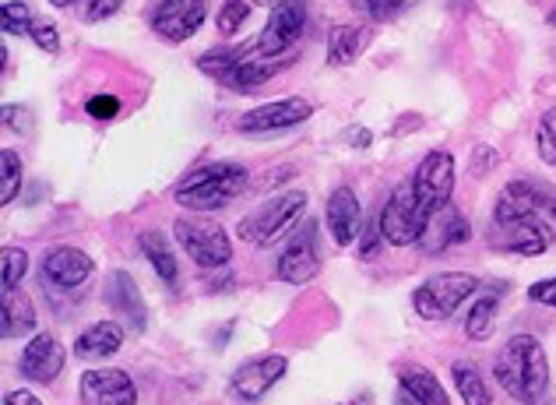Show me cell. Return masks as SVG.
<instances>
[{"label":"cell","mask_w":556,"mask_h":405,"mask_svg":"<svg viewBox=\"0 0 556 405\" xmlns=\"http://www.w3.org/2000/svg\"><path fill=\"white\" fill-rule=\"evenodd\" d=\"M493 374H496V384L521 405L543 402L549 388V364L535 336H510L501 345V353H496Z\"/></svg>","instance_id":"6da1fadb"},{"label":"cell","mask_w":556,"mask_h":405,"mask_svg":"<svg viewBox=\"0 0 556 405\" xmlns=\"http://www.w3.org/2000/svg\"><path fill=\"white\" fill-rule=\"evenodd\" d=\"M247 183H251V173L240 163H204L198 169H190L187 177L173 187V201L187 212H218L229 208L237 201Z\"/></svg>","instance_id":"7a4b0ae2"},{"label":"cell","mask_w":556,"mask_h":405,"mask_svg":"<svg viewBox=\"0 0 556 405\" xmlns=\"http://www.w3.org/2000/svg\"><path fill=\"white\" fill-rule=\"evenodd\" d=\"M549 226L539 215L525 212L510 198L501 194L490 219V248L501 254H521V257H539L549 251Z\"/></svg>","instance_id":"3957f363"},{"label":"cell","mask_w":556,"mask_h":405,"mask_svg":"<svg viewBox=\"0 0 556 405\" xmlns=\"http://www.w3.org/2000/svg\"><path fill=\"white\" fill-rule=\"evenodd\" d=\"M306 215V194L303 191H286L265 205H257L247 219H240V237L254 248H271L275 240H282L289 229H296Z\"/></svg>","instance_id":"277c9868"},{"label":"cell","mask_w":556,"mask_h":405,"mask_svg":"<svg viewBox=\"0 0 556 405\" xmlns=\"http://www.w3.org/2000/svg\"><path fill=\"white\" fill-rule=\"evenodd\" d=\"M479 293V279L468 271H441L430 275L416 293H413V307L422 321H447L468 296Z\"/></svg>","instance_id":"5b68a950"},{"label":"cell","mask_w":556,"mask_h":405,"mask_svg":"<svg viewBox=\"0 0 556 405\" xmlns=\"http://www.w3.org/2000/svg\"><path fill=\"white\" fill-rule=\"evenodd\" d=\"M173 237L184 248V254L198 268H226L232 257V240L218 223L201 219V215H180L173 223Z\"/></svg>","instance_id":"8992f818"},{"label":"cell","mask_w":556,"mask_h":405,"mask_svg":"<svg viewBox=\"0 0 556 405\" xmlns=\"http://www.w3.org/2000/svg\"><path fill=\"white\" fill-rule=\"evenodd\" d=\"M380 229H384V240L391 243V248H408V243L422 240L427 215H422V208H419L413 180H402L391 191L388 205L380 208Z\"/></svg>","instance_id":"52a82bcc"},{"label":"cell","mask_w":556,"mask_h":405,"mask_svg":"<svg viewBox=\"0 0 556 405\" xmlns=\"http://www.w3.org/2000/svg\"><path fill=\"white\" fill-rule=\"evenodd\" d=\"M408 180H413L419 208H422V215H427V223H430V215L437 208H444L447 201H451V194H455V155L441 152V149L430 152L416 166V173Z\"/></svg>","instance_id":"ba28073f"},{"label":"cell","mask_w":556,"mask_h":405,"mask_svg":"<svg viewBox=\"0 0 556 405\" xmlns=\"http://www.w3.org/2000/svg\"><path fill=\"white\" fill-rule=\"evenodd\" d=\"M286 370H289V359L278 353L247 359V364L237 367V374L229 378V398L240 405H257L278 381L286 378Z\"/></svg>","instance_id":"9c48e42d"},{"label":"cell","mask_w":556,"mask_h":405,"mask_svg":"<svg viewBox=\"0 0 556 405\" xmlns=\"http://www.w3.org/2000/svg\"><path fill=\"white\" fill-rule=\"evenodd\" d=\"M303 28H306V4L303 0H278V4L271 8L268 25L261 28L254 50L261 56H289V50L300 42Z\"/></svg>","instance_id":"30bf717a"},{"label":"cell","mask_w":556,"mask_h":405,"mask_svg":"<svg viewBox=\"0 0 556 405\" xmlns=\"http://www.w3.org/2000/svg\"><path fill=\"white\" fill-rule=\"evenodd\" d=\"M275 275L289 286H306L320 275V248H317V223H306L296 237L278 254Z\"/></svg>","instance_id":"8fae6325"},{"label":"cell","mask_w":556,"mask_h":405,"mask_svg":"<svg viewBox=\"0 0 556 405\" xmlns=\"http://www.w3.org/2000/svg\"><path fill=\"white\" fill-rule=\"evenodd\" d=\"M204 18H208V0H159L152 11V28L159 39L184 42L198 36Z\"/></svg>","instance_id":"7c38bea8"},{"label":"cell","mask_w":556,"mask_h":405,"mask_svg":"<svg viewBox=\"0 0 556 405\" xmlns=\"http://www.w3.org/2000/svg\"><path fill=\"white\" fill-rule=\"evenodd\" d=\"M314 117V106L306 99L292 96V99H278V103H265L240 117V135H278L289 131V127H300L303 121Z\"/></svg>","instance_id":"4fadbf2b"},{"label":"cell","mask_w":556,"mask_h":405,"mask_svg":"<svg viewBox=\"0 0 556 405\" xmlns=\"http://www.w3.org/2000/svg\"><path fill=\"white\" fill-rule=\"evenodd\" d=\"M81 405H138V388L130 381L127 370L102 367V370H85L78 384Z\"/></svg>","instance_id":"5bb4252c"},{"label":"cell","mask_w":556,"mask_h":405,"mask_svg":"<svg viewBox=\"0 0 556 405\" xmlns=\"http://www.w3.org/2000/svg\"><path fill=\"white\" fill-rule=\"evenodd\" d=\"M64 345L56 342V336L50 331H39V336L28 339V345L18 356V374L25 381H36V384H53L61 378L64 370Z\"/></svg>","instance_id":"9a60e30c"},{"label":"cell","mask_w":556,"mask_h":405,"mask_svg":"<svg viewBox=\"0 0 556 405\" xmlns=\"http://www.w3.org/2000/svg\"><path fill=\"white\" fill-rule=\"evenodd\" d=\"M325 219H328V233L339 248H353L363 237V205L353 187H334L328 198Z\"/></svg>","instance_id":"2e32d148"},{"label":"cell","mask_w":556,"mask_h":405,"mask_svg":"<svg viewBox=\"0 0 556 405\" xmlns=\"http://www.w3.org/2000/svg\"><path fill=\"white\" fill-rule=\"evenodd\" d=\"M92 257L78 248H50L39 262V279L56 289H78L92 275Z\"/></svg>","instance_id":"e0dca14e"},{"label":"cell","mask_w":556,"mask_h":405,"mask_svg":"<svg viewBox=\"0 0 556 405\" xmlns=\"http://www.w3.org/2000/svg\"><path fill=\"white\" fill-rule=\"evenodd\" d=\"M468 237H472V226H468L462 208L447 201L444 208H437L430 215L427 229H422L419 248L427 254H441V251H451V248H462V243H468Z\"/></svg>","instance_id":"ac0fdd59"},{"label":"cell","mask_w":556,"mask_h":405,"mask_svg":"<svg viewBox=\"0 0 556 405\" xmlns=\"http://www.w3.org/2000/svg\"><path fill=\"white\" fill-rule=\"evenodd\" d=\"M106 303L116 317H124V321L130 325V331L149 328V307H144L141 289L127 271H113L106 279Z\"/></svg>","instance_id":"d6986e66"},{"label":"cell","mask_w":556,"mask_h":405,"mask_svg":"<svg viewBox=\"0 0 556 405\" xmlns=\"http://www.w3.org/2000/svg\"><path fill=\"white\" fill-rule=\"evenodd\" d=\"M286 67H289V56H247L243 53L240 61L226 71L218 85H226V89H232V92H254Z\"/></svg>","instance_id":"ffe728a7"},{"label":"cell","mask_w":556,"mask_h":405,"mask_svg":"<svg viewBox=\"0 0 556 405\" xmlns=\"http://www.w3.org/2000/svg\"><path fill=\"white\" fill-rule=\"evenodd\" d=\"M504 198H510L525 212L539 215V219H543L556 233V187L553 183H543L535 177H518L504 187Z\"/></svg>","instance_id":"44dd1931"},{"label":"cell","mask_w":556,"mask_h":405,"mask_svg":"<svg viewBox=\"0 0 556 405\" xmlns=\"http://www.w3.org/2000/svg\"><path fill=\"white\" fill-rule=\"evenodd\" d=\"M124 345V328L116 321H96L75 339V356L78 359H110L121 353Z\"/></svg>","instance_id":"7402d4cb"},{"label":"cell","mask_w":556,"mask_h":405,"mask_svg":"<svg viewBox=\"0 0 556 405\" xmlns=\"http://www.w3.org/2000/svg\"><path fill=\"white\" fill-rule=\"evenodd\" d=\"M138 248L144 254V262L152 265V271L159 275V282H166L169 289H177L180 282V265H177V254H173L169 240L159 233V229H144L138 237Z\"/></svg>","instance_id":"603a6c76"},{"label":"cell","mask_w":556,"mask_h":405,"mask_svg":"<svg viewBox=\"0 0 556 405\" xmlns=\"http://www.w3.org/2000/svg\"><path fill=\"white\" fill-rule=\"evenodd\" d=\"M399 388H405V392L413 395L419 405H451L441 378L430 374L427 367H419V364H402L399 367Z\"/></svg>","instance_id":"cb8c5ba5"},{"label":"cell","mask_w":556,"mask_h":405,"mask_svg":"<svg viewBox=\"0 0 556 405\" xmlns=\"http://www.w3.org/2000/svg\"><path fill=\"white\" fill-rule=\"evenodd\" d=\"M370 47V28L367 25H339L328 39V64L349 67L356 64V56Z\"/></svg>","instance_id":"d4e9b609"},{"label":"cell","mask_w":556,"mask_h":405,"mask_svg":"<svg viewBox=\"0 0 556 405\" xmlns=\"http://www.w3.org/2000/svg\"><path fill=\"white\" fill-rule=\"evenodd\" d=\"M4 339H25L36 331V307L22 289H11L4 293V321H0Z\"/></svg>","instance_id":"484cf974"},{"label":"cell","mask_w":556,"mask_h":405,"mask_svg":"<svg viewBox=\"0 0 556 405\" xmlns=\"http://www.w3.org/2000/svg\"><path fill=\"white\" fill-rule=\"evenodd\" d=\"M504 293H507V282L493 286V293L476 296V303L468 307V317H465V336L468 339H476V342L490 339V331L496 325V307H501V296Z\"/></svg>","instance_id":"4316f807"},{"label":"cell","mask_w":556,"mask_h":405,"mask_svg":"<svg viewBox=\"0 0 556 405\" xmlns=\"http://www.w3.org/2000/svg\"><path fill=\"white\" fill-rule=\"evenodd\" d=\"M451 378H455V388L465 405H490V388L486 381H482V374L468 364V359H458L455 367H451Z\"/></svg>","instance_id":"83f0119b"},{"label":"cell","mask_w":556,"mask_h":405,"mask_svg":"<svg viewBox=\"0 0 556 405\" xmlns=\"http://www.w3.org/2000/svg\"><path fill=\"white\" fill-rule=\"evenodd\" d=\"M22 191V159L14 149L0 152V205H11Z\"/></svg>","instance_id":"f1b7e54d"},{"label":"cell","mask_w":556,"mask_h":405,"mask_svg":"<svg viewBox=\"0 0 556 405\" xmlns=\"http://www.w3.org/2000/svg\"><path fill=\"white\" fill-rule=\"evenodd\" d=\"M0 25H4V36H28L33 33V11H28V4H22V0H8L4 8H0Z\"/></svg>","instance_id":"f546056e"},{"label":"cell","mask_w":556,"mask_h":405,"mask_svg":"<svg viewBox=\"0 0 556 405\" xmlns=\"http://www.w3.org/2000/svg\"><path fill=\"white\" fill-rule=\"evenodd\" d=\"M25 271H28V254L22 248H4V254H0V279H4V293L18 289Z\"/></svg>","instance_id":"4dcf8cb0"},{"label":"cell","mask_w":556,"mask_h":405,"mask_svg":"<svg viewBox=\"0 0 556 405\" xmlns=\"http://www.w3.org/2000/svg\"><path fill=\"white\" fill-rule=\"evenodd\" d=\"M247 18H251V0H226V4L218 8L215 25L223 36H232V33H240Z\"/></svg>","instance_id":"1f68e13d"},{"label":"cell","mask_w":556,"mask_h":405,"mask_svg":"<svg viewBox=\"0 0 556 405\" xmlns=\"http://www.w3.org/2000/svg\"><path fill=\"white\" fill-rule=\"evenodd\" d=\"M247 50H208V53H201L198 56V67L204 71V75H212L215 81H223V75L240 61Z\"/></svg>","instance_id":"d6a6232c"},{"label":"cell","mask_w":556,"mask_h":405,"mask_svg":"<svg viewBox=\"0 0 556 405\" xmlns=\"http://www.w3.org/2000/svg\"><path fill=\"white\" fill-rule=\"evenodd\" d=\"M349 8H356L359 14H367L370 22H391L394 14L405 8V0H345Z\"/></svg>","instance_id":"836d02e7"},{"label":"cell","mask_w":556,"mask_h":405,"mask_svg":"<svg viewBox=\"0 0 556 405\" xmlns=\"http://www.w3.org/2000/svg\"><path fill=\"white\" fill-rule=\"evenodd\" d=\"M535 144H539V155H543V163L556 166V110L546 113L543 121L535 127Z\"/></svg>","instance_id":"e575fe53"},{"label":"cell","mask_w":556,"mask_h":405,"mask_svg":"<svg viewBox=\"0 0 556 405\" xmlns=\"http://www.w3.org/2000/svg\"><path fill=\"white\" fill-rule=\"evenodd\" d=\"M28 36H33V42H36V47H39L42 53H50V56H53L56 50H61V33H56V25L47 22V18H39Z\"/></svg>","instance_id":"d590c367"},{"label":"cell","mask_w":556,"mask_h":405,"mask_svg":"<svg viewBox=\"0 0 556 405\" xmlns=\"http://www.w3.org/2000/svg\"><path fill=\"white\" fill-rule=\"evenodd\" d=\"M380 243H384V229H380V219H374L359 237V257H363V262H374V257L380 254Z\"/></svg>","instance_id":"8d00e7d4"},{"label":"cell","mask_w":556,"mask_h":405,"mask_svg":"<svg viewBox=\"0 0 556 405\" xmlns=\"http://www.w3.org/2000/svg\"><path fill=\"white\" fill-rule=\"evenodd\" d=\"M85 110H89L92 121H113L116 113H121V99L102 92V96H92L89 103H85Z\"/></svg>","instance_id":"74e56055"},{"label":"cell","mask_w":556,"mask_h":405,"mask_svg":"<svg viewBox=\"0 0 556 405\" xmlns=\"http://www.w3.org/2000/svg\"><path fill=\"white\" fill-rule=\"evenodd\" d=\"M121 8H124V0H89L85 11H81V18L89 22V25H99V22L113 18V14L121 11Z\"/></svg>","instance_id":"f35d334b"},{"label":"cell","mask_w":556,"mask_h":405,"mask_svg":"<svg viewBox=\"0 0 556 405\" xmlns=\"http://www.w3.org/2000/svg\"><path fill=\"white\" fill-rule=\"evenodd\" d=\"M529 300L532 303H543V307H556V275L553 279H543L529 289Z\"/></svg>","instance_id":"ab89813d"},{"label":"cell","mask_w":556,"mask_h":405,"mask_svg":"<svg viewBox=\"0 0 556 405\" xmlns=\"http://www.w3.org/2000/svg\"><path fill=\"white\" fill-rule=\"evenodd\" d=\"M4 124H8V131H18V135H28V131H33V124H28V110H25V106H4Z\"/></svg>","instance_id":"60d3db41"},{"label":"cell","mask_w":556,"mask_h":405,"mask_svg":"<svg viewBox=\"0 0 556 405\" xmlns=\"http://www.w3.org/2000/svg\"><path fill=\"white\" fill-rule=\"evenodd\" d=\"M4 405H42L33 392H25V388H18V392H8L4 395Z\"/></svg>","instance_id":"b9f144b4"},{"label":"cell","mask_w":556,"mask_h":405,"mask_svg":"<svg viewBox=\"0 0 556 405\" xmlns=\"http://www.w3.org/2000/svg\"><path fill=\"white\" fill-rule=\"evenodd\" d=\"M345 138L353 141L356 149H367V144L374 141V135L367 131V127H349V131H345Z\"/></svg>","instance_id":"7bdbcfd3"},{"label":"cell","mask_w":556,"mask_h":405,"mask_svg":"<svg viewBox=\"0 0 556 405\" xmlns=\"http://www.w3.org/2000/svg\"><path fill=\"white\" fill-rule=\"evenodd\" d=\"M394 405H419V402H416L413 395H408L405 388H399V395H394Z\"/></svg>","instance_id":"ee69618b"},{"label":"cell","mask_w":556,"mask_h":405,"mask_svg":"<svg viewBox=\"0 0 556 405\" xmlns=\"http://www.w3.org/2000/svg\"><path fill=\"white\" fill-rule=\"evenodd\" d=\"M349 405H374V395H370V392H359V395H356L353 402H349Z\"/></svg>","instance_id":"f6af8a7d"},{"label":"cell","mask_w":556,"mask_h":405,"mask_svg":"<svg viewBox=\"0 0 556 405\" xmlns=\"http://www.w3.org/2000/svg\"><path fill=\"white\" fill-rule=\"evenodd\" d=\"M53 8H71V4H78V0H50Z\"/></svg>","instance_id":"bcb514c9"},{"label":"cell","mask_w":556,"mask_h":405,"mask_svg":"<svg viewBox=\"0 0 556 405\" xmlns=\"http://www.w3.org/2000/svg\"><path fill=\"white\" fill-rule=\"evenodd\" d=\"M546 22H549V25H553V28H556V4H553V11H549V14H546Z\"/></svg>","instance_id":"7dc6e473"}]
</instances>
